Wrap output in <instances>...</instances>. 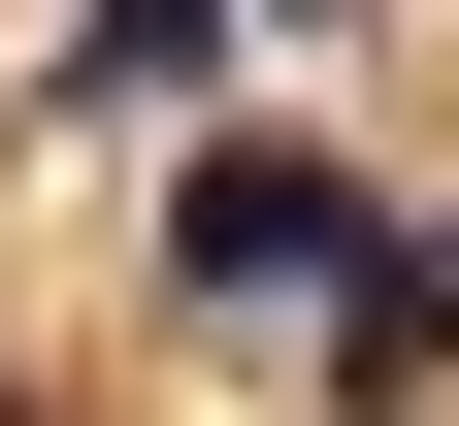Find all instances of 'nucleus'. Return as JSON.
<instances>
[{
  "instance_id": "nucleus-4",
  "label": "nucleus",
  "mask_w": 459,
  "mask_h": 426,
  "mask_svg": "<svg viewBox=\"0 0 459 426\" xmlns=\"http://www.w3.org/2000/svg\"><path fill=\"white\" fill-rule=\"evenodd\" d=\"M0 426H33V361H0Z\"/></svg>"
},
{
  "instance_id": "nucleus-3",
  "label": "nucleus",
  "mask_w": 459,
  "mask_h": 426,
  "mask_svg": "<svg viewBox=\"0 0 459 426\" xmlns=\"http://www.w3.org/2000/svg\"><path fill=\"white\" fill-rule=\"evenodd\" d=\"M427 295H459V197H427Z\"/></svg>"
},
{
  "instance_id": "nucleus-2",
  "label": "nucleus",
  "mask_w": 459,
  "mask_h": 426,
  "mask_svg": "<svg viewBox=\"0 0 459 426\" xmlns=\"http://www.w3.org/2000/svg\"><path fill=\"white\" fill-rule=\"evenodd\" d=\"M230 33H263V0H66V66H33V99H99V132H164V99H197Z\"/></svg>"
},
{
  "instance_id": "nucleus-1",
  "label": "nucleus",
  "mask_w": 459,
  "mask_h": 426,
  "mask_svg": "<svg viewBox=\"0 0 459 426\" xmlns=\"http://www.w3.org/2000/svg\"><path fill=\"white\" fill-rule=\"evenodd\" d=\"M328 295H394V197L328 132H197L164 164V328H328Z\"/></svg>"
}]
</instances>
